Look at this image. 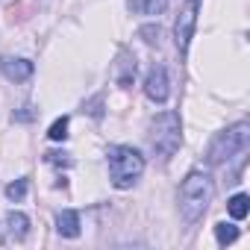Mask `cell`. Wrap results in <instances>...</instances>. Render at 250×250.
I'll return each mask as SVG.
<instances>
[{
  "mask_svg": "<svg viewBox=\"0 0 250 250\" xmlns=\"http://www.w3.org/2000/svg\"><path fill=\"white\" fill-rule=\"evenodd\" d=\"M100 106H103V97H94L91 103H85L88 115H94V118H100V115H103V109H100Z\"/></svg>",
  "mask_w": 250,
  "mask_h": 250,
  "instance_id": "19",
  "label": "cell"
},
{
  "mask_svg": "<svg viewBox=\"0 0 250 250\" xmlns=\"http://www.w3.org/2000/svg\"><path fill=\"white\" fill-rule=\"evenodd\" d=\"M212 194H215V186H212V177L209 174H200V171L188 174L186 183L180 186V212H183V218L188 224L200 221L203 212L212 203Z\"/></svg>",
  "mask_w": 250,
  "mask_h": 250,
  "instance_id": "1",
  "label": "cell"
},
{
  "mask_svg": "<svg viewBox=\"0 0 250 250\" xmlns=\"http://www.w3.org/2000/svg\"><path fill=\"white\" fill-rule=\"evenodd\" d=\"M139 36H142L147 44H159L162 30H159V24H147V27H142V30H139Z\"/></svg>",
  "mask_w": 250,
  "mask_h": 250,
  "instance_id": "16",
  "label": "cell"
},
{
  "mask_svg": "<svg viewBox=\"0 0 250 250\" xmlns=\"http://www.w3.org/2000/svg\"><path fill=\"white\" fill-rule=\"evenodd\" d=\"M56 229H59V235H65V238H77L80 235V215L77 212H59V218H56Z\"/></svg>",
  "mask_w": 250,
  "mask_h": 250,
  "instance_id": "10",
  "label": "cell"
},
{
  "mask_svg": "<svg viewBox=\"0 0 250 250\" xmlns=\"http://www.w3.org/2000/svg\"><path fill=\"white\" fill-rule=\"evenodd\" d=\"M227 209H229V215H232L235 221H244L247 212H250V197H247V194H235V197L227 203Z\"/></svg>",
  "mask_w": 250,
  "mask_h": 250,
  "instance_id": "12",
  "label": "cell"
},
{
  "mask_svg": "<svg viewBox=\"0 0 250 250\" xmlns=\"http://www.w3.org/2000/svg\"><path fill=\"white\" fill-rule=\"evenodd\" d=\"M215 238H218V244H232V241L238 238V229H235L232 224L221 221V224L215 227Z\"/></svg>",
  "mask_w": 250,
  "mask_h": 250,
  "instance_id": "13",
  "label": "cell"
},
{
  "mask_svg": "<svg viewBox=\"0 0 250 250\" xmlns=\"http://www.w3.org/2000/svg\"><path fill=\"white\" fill-rule=\"evenodd\" d=\"M0 68H3V74L12 80V83H24L33 77V62L30 59H12V56H3L0 59Z\"/></svg>",
  "mask_w": 250,
  "mask_h": 250,
  "instance_id": "7",
  "label": "cell"
},
{
  "mask_svg": "<svg viewBox=\"0 0 250 250\" xmlns=\"http://www.w3.org/2000/svg\"><path fill=\"white\" fill-rule=\"evenodd\" d=\"M145 94H147L153 103H165V100H168V74H165L162 65H153V68L147 71Z\"/></svg>",
  "mask_w": 250,
  "mask_h": 250,
  "instance_id": "6",
  "label": "cell"
},
{
  "mask_svg": "<svg viewBox=\"0 0 250 250\" xmlns=\"http://www.w3.org/2000/svg\"><path fill=\"white\" fill-rule=\"evenodd\" d=\"M6 227H9V235H12L15 241H24L27 232H30V218H27L24 212H9V215H6Z\"/></svg>",
  "mask_w": 250,
  "mask_h": 250,
  "instance_id": "9",
  "label": "cell"
},
{
  "mask_svg": "<svg viewBox=\"0 0 250 250\" xmlns=\"http://www.w3.org/2000/svg\"><path fill=\"white\" fill-rule=\"evenodd\" d=\"M194 24H197V0H188V3L180 9V18H177V24H174V42H177V50H180V53L188 50Z\"/></svg>",
  "mask_w": 250,
  "mask_h": 250,
  "instance_id": "5",
  "label": "cell"
},
{
  "mask_svg": "<svg viewBox=\"0 0 250 250\" xmlns=\"http://www.w3.org/2000/svg\"><path fill=\"white\" fill-rule=\"evenodd\" d=\"M47 136H50V142H65L68 139V115L53 121V127L47 130Z\"/></svg>",
  "mask_w": 250,
  "mask_h": 250,
  "instance_id": "14",
  "label": "cell"
},
{
  "mask_svg": "<svg viewBox=\"0 0 250 250\" xmlns=\"http://www.w3.org/2000/svg\"><path fill=\"white\" fill-rule=\"evenodd\" d=\"M47 156V162L50 165H62V168H68L71 165V156L68 153H62V150H50V153H44Z\"/></svg>",
  "mask_w": 250,
  "mask_h": 250,
  "instance_id": "18",
  "label": "cell"
},
{
  "mask_svg": "<svg viewBox=\"0 0 250 250\" xmlns=\"http://www.w3.org/2000/svg\"><path fill=\"white\" fill-rule=\"evenodd\" d=\"M136 56L133 53H127V50H121V56H118V65H115V80H118V85H133V80H136Z\"/></svg>",
  "mask_w": 250,
  "mask_h": 250,
  "instance_id": "8",
  "label": "cell"
},
{
  "mask_svg": "<svg viewBox=\"0 0 250 250\" xmlns=\"http://www.w3.org/2000/svg\"><path fill=\"white\" fill-rule=\"evenodd\" d=\"M147 142H150V147L156 150L159 159L174 156L177 147H180V142H183V133H180V115H177V112H162V115H156L153 124H150Z\"/></svg>",
  "mask_w": 250,
  "mask_h": 250,
  "instance_id": "3",
  "label": "cell"
},
{
  "mask_svg": "<svg viewBox=\"0 0 250 250\" xmlns=\"http://www.w3.org/2000/svg\"><path fill=\"white\" fill-rule=\"evenodd\" d=\"M247 139H250V124L247 121H241V124H235V127H229L227 133H221L212 142V147H209V165H221L224 159L244 156Z\"/></svg>",
  "mask_w": 250,
  "mask_h": 250,
  "instance_id": "4",
  "label": "cell"
},
{
  "mask_svg": "<svg viewBox=\"0 0 250 250\" xmlns=\"http://www.w3.org/2000/svg\"><path fill=\"white\" fill-rule=\"evenodd\" d=\"M33 118H36V109H33V106H24L21 112H15V121H24V124L33 121Z\"/></svg>",
  "mask_w": 250,
  "mask_h": 250,
  "instance_id": "20",
  "label": "cell"
},
{
  "mask_svg": "<svg viewBox=\"0 0 250 250\" xmlns=\"http://www.w3.org/2000/svg\"><path fill=\"white\" fill-rule=\"evenodd\" d=\"M6 197L9 200H24L27 197V180H15L6 186Z\"/></svg>",
  "mask_w": 250,
  "mask_h": 250,
  "instance_id": "15",
  "label": "cell"
},
{
  "mask_svg": "<svg viewBox=\"0 0 250 250\" xmlns=\"http://www.w3.org/2000/svg\"><path fill=\"white\" fill-rule=\"evenodd\" d=\"M145 171V156L136 147H109V177L115 188H130Z\"/></svg>",
  "mask_w": 250,
  "mask_h": 250,
  "instance_id": "2",
  "label": "cell"
},
{
  "mask_svg": "<svg viewBox=\"0 0 250 250\" xmlns=\"http://www.w3.org/2000/svg\"><path fill=\"white\" fill-rule=\"evenodd\" d=\"M30 12H33V3H30V0H21V3H12L6 9V21L9 24H21V21L30 18Z\"/></svg>",
  "mask_w": 250,
  "mask_h": 250,
  "instance_id": "11",
  "label": "cell"
},
{
  "mask_svg": "<svg viewBox=\"0 0 250 250\" xmlns=\"http://www.w3.org/2000/svg\"><path fill=\"white\" fill-rule=\"evenodd\" d=\"M165 6H168V0H145V3H142L145 15H162Z\"/></svg>",
  "mask_w": 250,
  "mask_h": 250,
  "instance_id": "17",
  "label": "cell"
}]
</instances>
